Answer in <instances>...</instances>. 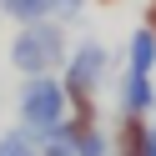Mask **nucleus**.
Returning a JSON list of instances; mask_svg holds the SVG:
<instances>
[{
  "mask_svg": "<svg viewBox=\"0 0 156 156\" xmlns=\"http://www.w3.org/2000/svg\"><path fill=\"white\" fill-rule=\"evenodd\" d=\"M66 55H71V41H66V20H41V25H15L10 35V71L20 76H61Z\"/></svg>",
  "mask_w": 156,
  "mask_h": 156,
  "instance_id": "nucleus-1",
  "label": "nucleus"
},
{
  "mask_svg": "<svg viewBox=\"0 0 156 156\" xmlns=\"http://www.w3.org/2000/svg\"><path fill=\"white\" fill-rule=\"evenodd\" d=\"M71 116V96H66L61 76H25L20 91H15V121L35 136V141H51L55 126Z\"/></svg>",
  "mask_w": 156,
  "mask_h": 156,
  "instance_id": "nucleus-2",
  "label": "nucleus"
},
{
  "mask_svg": "<svg viewBox=\"0 0 156 156\" xmlns=\"http://www.w3.org/2000/svg\"><path fill=\"white\" fill-rule=\"evenodd\" d=\"M106 76H111V45L96 41V35L76 41L71 55H66V66H61V86H66V96H71V106H91V101H101Z\"/></svg>",
  "mask_w": 156,
  "mask_h": 156,
  "instance_id": "nucleus-3",
  "label": "nucleus"
},
{
  "mask_svg": "<svg viewBox=\"0 0 156 156\" xmlns=\"http://www.w3.org/2000/svg\"><path fill=\"white\" fill-rule=\"evenodd\" d=\"M156 106V81L141 71H121V81H116V111L126 116H151Z\"/></svg>",
  "mask_w": 156,
  "mask_h": 156,
  "instance_id": "nucleus-4",
  "label": "nucleus"
},
{
  "mask_svg": "<svg viewBox=\"0 0 156 156\" xmlns=\"http://www.w3.org/2000/svg\"><path fill=\"white\" fill-rule=\"evenodd\" d=\"M111 136H116V156H151V146H146L151 121H146V116H126V111H116Z\"/></svg>",
  "mask_w": 156,
  "mask_h": 156,
  "instance_id": "nucleus-5",
  "label": "nucleus"
},
{
  "mask_svg": "<svg viewBox=\"0 0 156 156\" xmlns=\"http://www.w3.org/2000/svg\"><path fill=\"white\" fill-rule=\"evenodd\" d=\"M126 71H141V76L156 71V30L151 25H136L131 30V41H126Z\"/></svg>",
  "mask_w": 156,
  "mask_h": 156,
  "instance_id": "nucleus-6",
  "label": "nucleus"
},
{
  "mask_svg": "<svg viewBox=\"0 0 156 156\" xmlns=\"http://www.w3.org/2000/svg\"><path fill=\"white\" fill-rule=\"evenodd\" d=\"M5 20L10 25H41V20H55V10H51V0H5Z\"/></svg>",
  "mask_w": 156,
  "mask_h": 156,
  "instance_id": "nucleus-7",
  "label": "nucleus"
},
{
  "mask_svg": "<svg viewBox=\"0 0 156 156\" xmlns=\"http://www.w3.org/2000/svg\"><path fill=\"white\" fill-rule=\"evenodd\" d=\"M0 156H41V141H35V136L15 121V126H5V131H0Z\"/></svg>",
  "mask_w": 156,
  "mask_h": 156,
  "instance_id": "nucleus-8",
  "label": "nucleus"
},
{
  "mask_svg": "<svg viewBox=\"0 0 156 156\" xmlns=\"http://www.w3.org/2000/svg\"><path fill=\"white\" fill-rule=\"evenodd\" d=\"M86 5H91V0H51L55 20H66V25H81L86 20Z\"/></svg>",
  "mask_w": 156,
  "mask_h": 156,
  "instance_id": "nucleus-9",
  "label": "nucleus"
},
{
  "mask_svg": "<svg viewBox=\"0 0 156 156\" xmlns=\"http://www.w3.org/2000/svg\"><path fill=\"white\" fill-rule=\"evenodd\" d=\"M141 25H151V30H156V0H146V20Z\"/></svg>",
  "mask_w": 156,
  "mask_h": 156,
  "instance_id": "nucleus-10",
  "label": "nucleus"
},
{
  "mask_svg": "<svg viewBox=\"0 0 156 156\" xmlns=\"http://www.w3.org/2000/svg\"><path fill=\"white\" fill-rule=\"evenodd\" d=\"M96 5H116V0H96Z\"/></svg>",
  "mask_w": 156,
  "mask_h": 156,
  "instance_id": "nucleus-11",
  "label": "nucleus"
},
{
  "mask_svg": "<svg viewBox=\"0 0 156 156\" xmlns=\"http://www.w3.org/2000/svg\"><path fill=\"white\" fill-rule=\"evenodd\" d=\"M0 10H5V0H0Z\"/></svg>",
  "mask_w": 156,
  "mask_h": 156,
  "instance_id": "nucleus-12",
  "label": "nucleus"
},
{
  "mask_svg": "<svg viewBox=\"0 0 156 156\" xmlns=\"http://www.w3.org/2000/svg\"><path fill=\"white\" fill-rule=\"evenodd\" d=\"M0 101H5V96H0Z\"/></svg>",
  "mask_w": 156,
  "mask_h": 156,
  "instance_id": "nucleus-13",
  "label": "nucleus"
}]
</instances>
